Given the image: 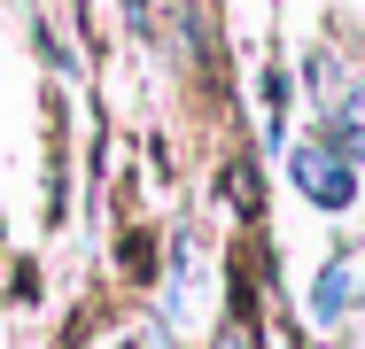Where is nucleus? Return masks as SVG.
I'll use <instances>...</instances> for the list:
<instances>
[{"label":"nucleus","mask_w":365,"mask_h":349,"mask_svg":"<svg viewBox=\"0 0 365 349\" xmlns=\"http://www.w3.org/2000/svg\"><path fill=\"white\" fill-rule=\"evenodd\" d=\"M295 187H303L319 209H350L358 171H350V155H342L334 140H319V147H295Z\"/></svg>","instance_id":"nucleus-1"},{"label":"nucleus","mask_w":365,"mask_h":349,"mask_svg":"<svg viewBox=\"0 0 365 349\" xmlns=\"http://www.w3.org/2000/svg\"><path fill=\"white\" fill-rule=\"evenodd\" d=\"M327 140H334L350 163H365V85H350V93L327 109Z\"/></svg>","instance_id":"nucleus-2"}]
</instances>
